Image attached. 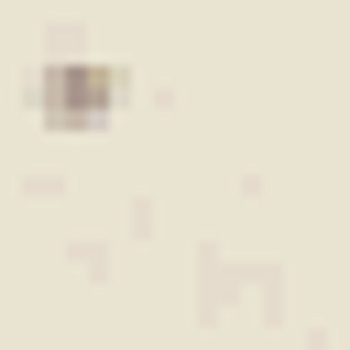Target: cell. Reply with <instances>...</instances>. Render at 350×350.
I'll use <instances>...</instances> for the list:
<instances>
[{
    "label": "cell",
    "mask_w": 350,
    "mask_h": 350,
    "mask_svg": "<svg viewBox=\"0 0 350 350\" xmlns=\"http://www.w3.org/2000/svg\"><path fill=\"white\" fill-rule=\"evenodd\" d=\"M120 66L109 55H44V77H33V120L44 131H98L109 109H120Z\"/></svg>",
    "instance_id": "cell-1"
}]
</instances>
